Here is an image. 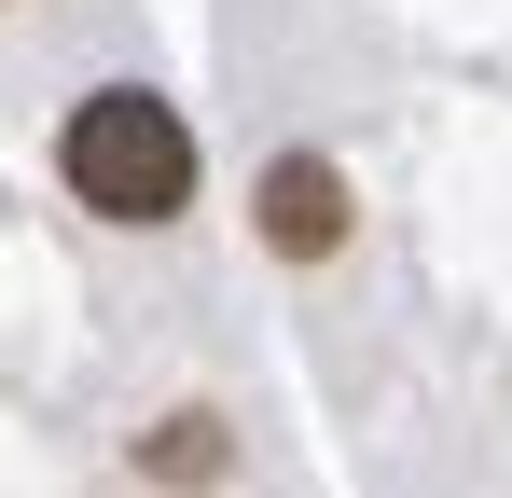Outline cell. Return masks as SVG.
I'll return each mask as SVG.
<instances>
[{
  "label": "cell",
  "instance_id": "6da1fadb",
  "mask_svg": "<svg viewBox=\"0 0 512 498\" xmlns=\"http://www.w3.org/2000/svg\"><path fill=\"white\" fill-rule=\"evenodd\" d=\"M56 180L84 194L97 222H180L194 208V125L153 83H97L84 111L56 125Z\"/></svg>",
  "mask_w": 512,
  "mask_h": 498
},
{
  "label": "cell",
  "instance_id": "7a4b0ae2",
  "mask_svg": "<svg viewBox=\"0 0 512 498\" xmlns=\"http://www.w3.org/2000/svg\"><path fill=\"white\" fill-rule=\"evenodd\" d=\"M263 249L333 263V249H346V166H319V153H277V166H263Z\"/></svg>",
  "mask_w": 512,
  "mask_h": 498
},
{
  "label": "cell",
  "instance_id": "3957f363",
  "mask_svg": "<svg viewBox=\"0 0 512 498\" xmlns=\"http://www.w3.org/2000/svg\"><path fill=\"white\" fill-rule=\"evenodd\" d=\"M153 471H167V485H208V471H222V429H208V415H167Z\"/></svg>",
  "mask_w": 512,
  "mask_h": 498
}]
</instances>
